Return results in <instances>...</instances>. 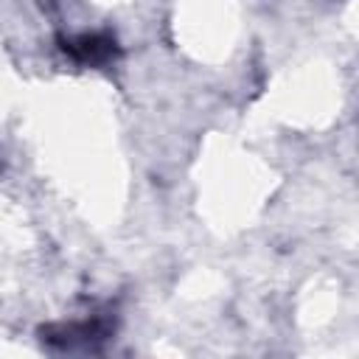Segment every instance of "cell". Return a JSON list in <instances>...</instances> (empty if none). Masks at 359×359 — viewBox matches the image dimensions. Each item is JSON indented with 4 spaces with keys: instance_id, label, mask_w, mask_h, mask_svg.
I'll return each mask as SVG.
<instances>
[{
    "instance_id": "cell-1",
    "label": "cell",
    "mask_w": 359,
    "mask_h": 359,
    "mask_svg": "<svg viewBox=\"0 0 359 359\" xmlns=\"http://www.w3.org/2000/svg\"><path fill=\"white\" fill-rule=\"evenodd\" d=\"M115 325L109 317H93L81 323H50L39 328L42 345L53 351H95L112 337Z\"/></svg>"
},
{
    "instance_id": "cell-2",
    "label": "cell",
    "mask_w": 359,
    "mask_h": 359,
    "mask_svg": "<svg viewBox=\"0 0 359 359\" xmlns=\"http://www.w3.org/2000/svg\"><path fill=\"white\" fill-rule=\"evenodd\" d=\"M62 50L73 56L81 65H107L118 56V42L112 34L93 31V34H76V36H62L59 39Z\"/></svg>"
}]
</instances>
